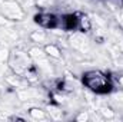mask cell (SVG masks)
<instances>
[{
	"mask_svg": "<svg viewBox=\"0 0 123 122\" xmlns=\"http://www.w3.org/2000/svg\"><path fill=\"white\" fill-rule=\"evenodd\" d=\"M69 45L72 49L77 50L82 55H87L90 53V43L89 39L85 36V33L82 32H73V34L69 37Z\"/></svg>",
	"mask_w": 123,
	"mask_h": 122,
	"instance_id": "277c9868",
	"label": "cell"
},
{
	"mask_svg": "<svg viewBox=\"0 0 123 122\" xmlns=\"http://www.w3.org/2000/svg\"><path fill=\"white\" fill-rule=\"evenodd\" d=\"M52 98H53V103H56V105H63V103L66 102L64 96L60 95V93H53V95H52Z\"/></svg>",
	"mask_w": 123,
	"mask_h": 122,
	"instance_id": "ac0fdd59",
	"label": "cell"
},
{
	"mask_svg": "<svg viewBox=\"0 0 123 122\" xmlns=\"http://www.w3.org/2000/svg\"><path fill=\"white\" fill-rule=\"evenodd\" d=\"M29 39H30L31 43H34V45H39V46L43 45V46H44V45L47 43L49 34L44 30H33V32H30V34H29Z\"/></svg>",
	"mask_w": 123,
	"mask_h": 122,
	"instance_id": "ba28073f",
	"label": "cell"
},
{
	"mask_svg": "<svg viewBox=\"0 0 123 122\" xmlns=\"http://www.w3.org/2000/svg\"><path fill=\"white\" fill-rule=\"evenodd\" d=\"M27 53H29V56L31 58L33 62L40 61V59H44V58H49V56L46 55V52H44V47H43V46H39V45L30 47V49L27 50Z\"/></svg>",
	"mask_w": 123,
	"mask_h": 122,
	"instance_id": "30bf717a",
	"label": "cell"
},
{
	"mask_svg": "<svg viewBox=\"0 0 123 122\" xmlns=\"http://www.w3.org/2000/svg\"><path fill=\"white\" fill-rule=\"evenodd\" d=\"M46 112H47L49 118H50V119H53V121H60L62 118H63V111L59 108V105H56V103L47 105Z\"/></svg>",
	"mask_w": 123,
	"mask_h": 122,
	"instance_id": "7c38bea8",
	"label": "cell"
},
{
	"mask_svg": "<svg viewBox=\"0 0 123 122\" xmlns=\"http://www.w3.org/2000/svg\"><path fill=\"white\" fill-rule=\"evenodd\" d=\"M117 47H119L120 53H123V39H122V40H119V42H117Z\"/></svg>",
	"mask_w": 123,
	"mask_h": 122,
	"instance_id": "ffe728a7",
	"label": "cell"
},
{
	"mask_svg": "<svg viewBox=\"0 0 123 122\" xmlns=\"http://www.w3.org/2000/svg\"><path fill=\"white\" fill-rule=\"evenodd\" d=\"M29 111V116L31 119H36V121H46L49 118L47 112L43 109V108H39V106H31L27 109Z\"/></svg>",
	"mask_w": 123,
	"mask_h": 122,
	"instance_id": "9c48e42d",
	"label": "cell"
},
{
	"mask_svg": "<svg viewBox=\"0 0 123 122\" xmlns=\"http://www.w3.org/2000/svg\"><path fill=\"white\" fill-rule=\"evenodd\" d=\"M14 22L7 19L4 14H0V27H13Z\"/></svg>",
	"mask_w": 123,
	"mask_h": 122,
	"instance_id": "9a60e30c",
	"label": "cell"
},
{
	"mask_svg": "<svg viewBox=\"0 0 123 122\" xmlns=\"http://www.w3.org/2000/svg\"><path fill=\"white\" fill-rule=\"evenodd\" d=\"M52 4V0H34V6L40 9H47Z\"/></svg>",
	"mask_w": 123,
	"mask_h": 122,
	"instance_id": "e0dca14e",
	"label": "cell"
},
{
	"mask_svg": "<svg viewBox=\"0 0 123 122\" xmlns=\"http://www.w3.org/2000/svg\"><path fill=\"white\" fill-rule=\"evenodd\" d=\"M10 50L4 46H0V62L1 63H9V59H10Z\"/></svg>",
	"mask_w": 123,
	"mask_h": 122,
	"instance_id": "5bb4252c",
	"label": "cell"
},
{
	"mask_svg": "<svg viewBox=\"0 0 123 122\" xmlns=\"http://www.w3.org/2000/svg\"><path fill=\"white\" fill-rule=\"evenodd\" d=\"M117 103H119V105L123 108V95H120V96L117 98Z\"/></svg>",
	"mask_w": 123,
	"mask_h": 122,
	"instance_id": "44dd1931",
	"label": "cell"
},
{
	"mask_svg": "<svg viewBox=\"0 0 123 122\" xmlns=\"http://www.w3.org/2000/svg\"><path fill=\"white\" fill-rule=\"evenodd\" d=\"M83 85L93 93L105 95L112 91L110 79L100 70H87L83 73Z\"/></svg>",
	"mask_w": 123,
	"mask_h": 122,
	"instance_id": "6da1fadb",
	"label": "cell"
},
{
	"mask_svg": "<svg viewBox=\"0 0 123 122\" xmlns=\"http://www.w3.org/2000/svg\"><path fill=\"white\" fill-rule=\"evenodd\" d=\"M77 122H86L90 119V115H89V112L87 111H80L77 115H76V118H74Z\"/></svg>",
	"mask_w": 123,
	"mask_h": 122,
	"instance_id": "2e32d148",
	"label": "cell"
},
{
	"mask_svg": "<svg viewBox=\"0 0 123 122\" xmlns=\"http://www.w3.org/2000/svg\"><path fill=\"white\" fill-rule=\"evenodd\" d=\"M34 23L39 25L42 29H56L60 23V20L53 14V13H47V12H40L34 14Z\"/></svg>",
	"mask_w": 123,
	"mask_h": 122,
	"instance_id": "5b68a950",
	"label": "cell"
},
{
	"mask_svg": "<svg viewBox=\"0 0 123 122\" xmlns=\"http://www.w3.org/2000/svg\"><path fill=\"white\" fill-rule=\"evenodd\" d=\"M62 29L63 30H69V32H76L79 27V14L70 13V14H64L62 17Z\"/></svg>",
	"mask_w": 123,
	"mask_h": 122,
	"instance_id": "8992f818",
	"label": "cell"
},
{
	"mask_svg": "<svg viewBox=\"0 0 123 122\" xmlns=\"http://www.w3.org/2000/svg\"><path fill=\"white\" fill-rule=\"evenodd\" d=\"M97 114L102 116V119H115L116 118V111L110 106H100L97 109Z\"/></svg>",
	"mask_w": 123,
	"mask_h": 122,
	"instance_id": "4fadbf2b",
	"label": "cell"
},
{
	"mask_svg": "<svg viewBox=\"0 0 123 122\" xmlns=\"http://www.w3.org/2000/svg\"><path fill=\"white\" fill-rule=\"evenodd\" d=\"M92 27H93L92 19L87 14H79V27H77V30L82 32V33H87V32L92 30Z\"/></svg>",
	"mask_w": 123,
	"mask_h": 122,
	"instance_id": "8fae6325",
	"label": "cell"
},
{
	"mask_svg": "<svg viewBox=\"0 0 123 122\" xmlns=\"http://www.w3.org/2000/svg\"><path fill=\"white\" fill-rule=\"evenodd\" d=\"M0 96H1V91H0Z\"/></svg>",
	"mask_w": 123,
	"mask_h": 122,
	"instance_id": "7402d4cb",
	"label": "cell"
},
{
	"mask_svg": "<svg viewBox=\"0 0 123 122\" xmlns=\"http://www.w3.org/2000/svg\"><path fill=\"white\" fill-rule=\"evenodd\" d=\"M0 9H1V14H4L7 19H10L13 22L23 20L26 17V12H25L23 6L17 0H1Z\"/></svg>",
	"mask_w": 123,
	"mask_h": 122,
	"instance_id": "3957f363",
	"label": "cell"
},
{
	"mask_svg": "<svg viewBox=\"0 0 123 122\" xmlns=\"http://www.w3.org/2000/svg\"><path fill=\"white\" fill-rule=\"evenodd\" d=\"M44 52L49 56V59H55V61H60L63 58V52L60 50V47L56 43H46L44 46Z\"/></svg>",
	"mask_w": 123,
	"mask_h": 122,
	"instance_id": "52a82bcc",
	"label": "cell"
},
{
	"mask_svg": "<svg viewBox=\"0 0 123 122\" xmlns=\"http://www.w3.org/2000/svg\"><path fill=\"white\" fill-rule=\"evenodd\" d=\"M7 65H9V68H10V70L13 73H17L20 76H25V73L30 68L34 66L31 58L29 56V53L25 52V50H20L17 47L10 53V59H9Z\"/></svg>",
	"mask_w": 123,
	"mask_h": 122,
	"instance_id": "7a4b0ae2",
	"label": "cell"
},
{
	"mask_svg": "<svg viewBox=\"0 0 123 122\" xmlns=\"http://www.w3.org/2000/svg\"><path fill=\"white\" fill-rule=\"evenodd\" d=\"M117 85L123 89V75H119V76H117Z\"/></svg>",
	"mask_w": 123,
	"mask_h": 122,
	"instance_id": "d6986e66",
	"label": "cell"
}]
</instances>
